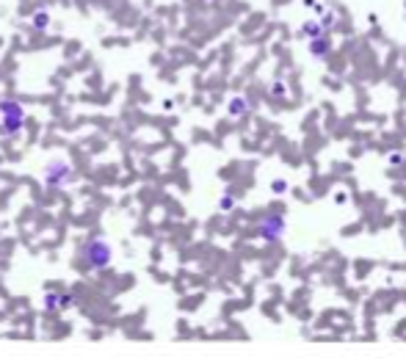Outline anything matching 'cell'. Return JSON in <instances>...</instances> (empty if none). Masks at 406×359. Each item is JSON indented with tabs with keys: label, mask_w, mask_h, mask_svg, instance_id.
I'll list each match as a JSON object with an SVG mask.
<instances>
[{
	"label": "cell",
	"mask_w": 406,
	"mask_h": 359,
	"mask_svg": "<svg viewBox=\"0 0 406 359\" xmlns=\"http://www.w3.org/2000/svg\"><path fill=\"white\" fill-rule=\"evenodd\" d=\"M78 262L89 274H103L113 262V249L105 238H89L78 249Z\"/></svg>",
	"instance_id": "6da1fadb"
},
{
	"label": "cell",
	"mask_w": 406,
	"mask_h": 359,
	"mask_svg": "<svg viewBox=\"0 0 406 359\" xmlns=\"http://www.w3.org/2000/svg\"><path fill=\"white\" fill-rule=\"evenodd\" d=\"M22 125H25V105L14 97L0 100V138L3 141L19 138Z\"/></svg>",
	"instance_id": "7a4b0ae2"
},
{
	"label": "cell",
	"mask_w": 406,
	"mask_h": 359,
	"mask_svg": "<svg viewBox=\"0 0 406 359\" xmlns=\"http://www.w3.org/2000/svg\"><path fill=\"white\" fill-rule=\"evenodd\" d=\"M72 182H78V172L75 166L69 163L66 158H53L47 160L44 166V188H50V191H64V188H69Z\"/></svg>",
	"instance_id": "3957f363"
},
{
	"label": "cell",
	"mask_w": 406,
	"mask_h": 359,
	"mask_svg": "<svg viewBox=\"0 0 406 359\" xmlns=\"http://www.w3.org/2000/svg\"><path fill=\"white\" fill-rule=\"evenodd\" d=\"M285 232H288V221H285V216H279V213L262 216V219L257 221V238L266 241V243L282 241V238H285Z\"/></svg>",
	"instance_id": "277c9868"
},
{
	"label": "cell",
	"mask_w": 406,
	"mask_h": 359,
	"mask_svg": "<svg viewBox=\"0 0 406 359\" xmlns=\"http://www.w3.org/2000/svg\"><path fill=\"white\" fill-rule=\"evenodd\" d=\"M227 113H229V119L241 122L243 116H249V113H252V100H249V97H243V94H238V97H232V100L227 103Z\"/></svg>",
	"instance_id": "5b68a950"
},
{
	"label": "cell",
	"mask_w": 406,
	"mask_h": 359,
	"mask_svg": "<svg viewBox=\"0 0 406 359\" xmlns=\"http://www.w3.org/2000/svg\"><path fill=\"white\" fill-rule=\"evenodd\" d=\"M307 50L313 58H326L331 50H335V44H331V39L326 36V33H321V36L315 39H307Z\"/></svg>",
	"instance_id": "8992f818"
},
{
	"label": "cell",
	"mask_w": 406,
	"mask_h": 359,
	"mask_svg": "<svg viewBox=\"0 0 406 359\" xmlns=\"http://www.w3.org/2000/svg\"><path fill=\"white\" fill-rule=\"evenodd\" d=\"M268 97H271V100H276V103H285V100L290 97V89H288L285 80H282V78L271 80V83H268Z\"/></svg>",
	"instance_id": "52a82bcc"
},
{
	"label": "cell",
	"mask_w": 406,
	"mask_h": 359,
	"mask_svg": "<svg viewBox=\"0 0 406 359\" xmlns=\"http://www.w3.org/2000/svg\"><path fill=\"white\" fill-rule=\"evenodd\" d=\"M318 17H321V19H318V25H321V28H323V33H329V31H331V28H335V25H337V11L331 9V6H326V9H323L321 14H318Z\"/></svg>",
	"instance_id": "ba28073f"
},
{
	"label": "cell",
	"mask_w": 406,
	"mask_h": 359,
	"mask_svg": "<svg viewBox=\"0 0 406 359\" xmlns=\"http://www.w3.org/2000/svg\"><path fill=\"white\" fill-rule=\"evenodd\" d=\"M50 11L47 9H39V11H33V17H31V28L33 31H47V25H50Z\"/></svg>",
	"instance_id": "9c48e42d"
},
{
	"label": "cell",
	"mask_w": 406,
	"mask_h": 359,
	"mask_svg": "<svg viewBox=\"0 0 406 359\" xmlns=\"http://www.w3.org/2000/svg\"><path fill=\"white\" fill-rule=\"evenodd\" d=\"M323 33V28L318 25V19H309V22H304L301 28H299V36L301 39H315V36H321Z\"/></svg>",
	"instance_id": "30bf717a"
},
{
	"label": "cell",
	"mask_w": 406,
	"mask_h": 359,
	"mask_svg": "<svg viewBox=\"0 0 406 359\" xmlns=\"http://www.w3.org/2000/svg\"><path fill=\"white\" fill-rule=\"evenodd\" d=\"M58 296H61V290H47L44 293V309L58 313Z\"/></svg>",
	"instance_id": "8fae6325"
},
{
	"label": "cell",
	"mask_w": 406,
	"mask_h": 359,
	"mask_svg": "<svg viewBox=\"0 0 406 359\" xmlns=\"http://www.w3.org/2000/svg\"><path fill=\"white\" fill-rule=\"evenodd\" d=\"M75 293H66V290H61V296H58V313H64V309H69V307H75Z\"/></svg>",
	"instance_id": "7c38bea8"
},
{
	"label": "cell",
	"mask_w": 406,
	"mask_h": 359,
	"mask_svg": "<svg viewBox=\"0 0 406 359\" xmlns=\"http://www.w3.org/2000/svg\"><path fill=\"white\" fill-rule=\"evenodd\" d=\"M235 205H238V199H235L232 194H224V196L219 199V210H221V213H232Z\"/></svg>",
	"instance_id": "4fadbf2b"
},
{
	"label": "cell",
	"mask_w": 406,
	"mask_h": 359,
	"mask_svg": "<svg viewBox=\"0 0 406 359\" xmlns=\"http://www.w3.org/2000/svg\"><path fill=\"white\" fill-rule=\"evenodd\" d=\"M288 191H290V182L288 180H282V177L271 180V194H274V196H282V194H288Z\"/></svg>",
	"instance_id": "5bb4252c"
},
{
	"label": "cell",
	"mask_w": 406,
	"mask_h": 359,
	"mask_svg": "<svg viewBox=\"0 0 406 359\" xmlns=\"http://www.w3.org/2000/svg\"><path fill=\"white\" fill-rule=\"evenodd\" d=\"M406 163V152H390V158H387V166H403Z\"/></svg>",
	"instance_id": "9a60e30c"
},
{
	"label": "cell",
	"mask_w": 406,
	"mask_h": 359,
	"mask_svg": "<svg viewBox=\"0 0 406 359\" xmlns=\"http://www.w3.org/2000/svg\"><path fill=\"white\" fill-rule=\"evenodd\" d=\"M346 202H348V191H343V188L335 191V205H346Z\"/></svg>",
	"instance_id": "2e32d148"
},
{
	"label": "cell",
	"mask_w": 406,
	"mask_h": 359,
	"mask_svg": "<svg viewBox=\"0 0 406 359\" xmlns=\"http://www.w3.org/2000/svg\"><path fill=\"white\" fill-rule=\"evenodd\" d=\"M315 3H318V0H304V6H315Z\"/></svg>",
	"instance_id": "e0dca14e"
},
{
	"label": "cell",
	"mask_w": 406,
	"mask_h": 359,
	"mask_svg": "<svg viewBox=\"0 0 406 359\" xmlns=\"http://www.w3.org/2000/svg\"><path fill=\"white\" fill-rule=\"evenodd\" d=\"M403 11H406V0H403Z\"/></svg>",
	"instance_id": "ac0fdd59"
},
{
	"label": "cell",
	"mask_w": 406,
	"mask_h": 359,
	"mask_svg": "<svg viewBox=\"0 0 406 359\" xmlns=\"http://www.w3.org/2000/svg\"><path fill=\"white\" fill-rule=\"evenodd\" d=\"M205 3H213V0H205Z\"/></svg>",
	"instance_id": "d6986e66"
}]
</instances>
